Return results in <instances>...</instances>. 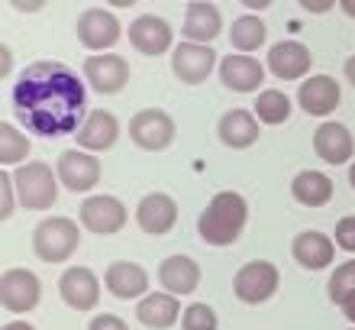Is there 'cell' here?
<instances>
[{
	"label": "cell",
	"mask_w": 355,
	"mask_h": 330,
	"mask_svg": "<svg viewBox=\"0 0 355 330\" xmlns=\"http://www.w3.org/2000/svg\"><path fill=\"white\" fill-rule=\"evenodd\" d=\"M181 302L168 292H149L142 302H136V317L149 330H168L181 317Z\"/></svg>",
	"instance_id": "26"
},
{
	"label": "cell",
	"mask_w": 355,
	"mask_h": 330,
	"mask_svg": "<svg viewBox=\"0 0 355 330\" xmlns=\"http://www.w3.org/2000/svg\"><path fill=\"white\" fill-rule=\"evenodd\" d=\"M130 46L139 56H165L175 52V29L165 17L155 13H139L130 23Z\"/></svg>",
	"instance_id": "12"
},
{
	"label": "cell",
	"mask_w": 355,
	"mask_h": 330,
	"mask_svg": "<svg viewBox=\"0 0 355 330\" xmlns=\"http://www.w3.org/2000/svg\"><path fill=\"white\" fill-rule=\"evenodd\" d=\"M42 298V282L29 269H7L0 275V304L10 314H29Z\"/></svg>",
	"instance_id": "13"
},
{
	"label": "cell",
	"mask_w": 355,
	"mask_h": 330,
	"mask_svg": "<svg viewBox=\"0 0 355 330\" xmlns=\"http://www.w3.org/2000/svg\"><path fill=\"white\" fill-rule=\"evenodd\" d=\"M29 149L33 142L23 130H17L10 120L0 123V165H23L29 162Z\"/></svg>",
	"instance_id": "29"
},
{
	"label": "cell",
	"mask_w": 355,
	"mask_h": 330,
	"mask_svg": "<svg viewBox=\"0 0 355 330\" xmlns=\"http://www.w3.org/2000/svg\"><path fill=\"white\" fill-rule=\"evenodd\" d=\"M352 330H355V327H352Z\"/></svg>",
	"instance_id": "45"
},
{
	"label": "cell",
	"mask_w": 355,
	"mask_h": 330,
	"mask_svg": "<svg viewBox=\"0 0 355 330\" xmlns=\"http://www.w3.org/2000/svg\"><path fill=\"white\" fill-rule=\"evenodd\" d=\"M214 68H220V56L214 46H197L184 39L171 52V72L181 85H204L214 75Z\"/></svg>",
	"instance_id": "9"
},
{
	"label": "cell",
	"mask_w": 355,
	"mask_h": 330,
	"mask_svg": "<svg viewBox=\"0 0 355 330\" xmlns=\"http://www.w3.org/2000/svg\"><path fill=\"white\" fill-rule=\"evenodd\" d=\"M249 224V204L239 191H220L197 217V233L207 246H233Z\"/></svg>",
	"instance_id": "2"
},
{
	"label": "cell",
	"mask_w": 355,
	"mask_h": 330,
	"mask_svg": "<svg viewBox=\"0 0 355 330\" xmlns=\"http://www.w3.org/2000/svg\"><path fill=\"white\" fill-rule=\"evenodd\" d=\"M291 195L297 204L304 208H327L336 188H333V179L327 172H317V169H307V172H297L294 181H291Z\"/></svg>",
	"instance_id": "27"
},
{
	"label": "cell",
	"mask_w": 355,
	"mask_h": 330,
	"mask_svg": "<svg viewBox=\"0 0 355 330\" xmlns=\"http://www.w3.org/2000/svg\"><path fill=\"white\" fill-rule=\"evenodd\" d=\"M333 240H336V246L343 249V253H352L355 256V214H349V217L339 220Z\"/></svg>",
	"instance_id": "34"
},
{
	"label": "cell",
	"mask_w": 355,
	"mask_h": 330,
	"mask_svg": "<svg viewBox=\"0 0 355 330\" xmlns=\"http://www.w3.org/2000/svg\"><path fill=\"white\" fill-rule=\"evenodd\" d=\"M300 10H307V13H327V10H333V0H323V3H310V0H304Z\"/></svg>",
	"instance_id": "37"
},
{
	"label": "cell",
	"mask_w": 355,
	"mask_h": 330,
	"mask_svg": "<svg viewBox=\"0 0 355 330\" xmlns=\"http://www.w3.org/2000/svg\"><path fill=\"white\" fill-rule=\"evenodd\" d=\"M10 62H13V56H10V46H0V78H7L10 75Z\"/></svg>",
	"instance_id": "36"
},
{
	"label": "cell",
	"mask_w": 355,
	"mask_h": 330,
	"mask_svg": "<svg viewBox=\"0 0 355 330\" xmlns=\"http://www.w3.org/2000/svg\"><path fill=\"white\" fill-rule=\"evenodd\" d=\"M343 72H346V78H349V85L355 88V56H349L346 62H343Z\"/></svg>",
	"instance_id": "39"
},
{
	"label": "cell",
	"mask_w": 355,
	"mask_h": 330,
	"mask_svg": "<svg viewBox=\"0 0 355 330\" xmlns=\"http://www.w3.org/2000/svg\"><path fill=\"white\" fill-rule=\"evenodd\" d=\"M281 285V272L278 265L268 263V259H252L245 263L233 279V292L243 304H265L278 295Z\"/></svg>",
	"instance_id": "5"
},
{
	"label": "cell",
	"mask_w": 355,
	"mask_h": 330,
	"mask_svg": "<svg viewBox=\"0 0 355 330\" xmlns=\"http://www.w3.org/2000/svg\"><path fill=\"white\" fill-rule=\"evenodd\" d=\"M259 126H262V123H259L255 110L236 107V110H226L223 117H220L216 133H220V142L230 146V149H249V146L259 140Z\"/></svg>",
	"instance_id": "25"
},
{
	"label": "cell",
	"mask_w": 355,
	"mask_h": 330,
	"mask_svg": "<svg viewBox=\"0 0 355 330\" xmlns=\"http://www.w3.org/2000/svg\"><path fill=\"white\" fill-rule=\"evenodd\" d=\"M87 330H130V324L123 321L120 314H94Z\"/></svg>",
	"instance_id": "35"
},
{
	"label": "cell",
	"mask_w": 355,
	"mask_h": 330,
	"mask_svg": "<svg viewBox=\"0 0 355 330\" xmlns=\"http://www.w3.org/2000/svg\"><path fill=\"white\" fill-rule=\"evenodd\" d=\"M159 282L162 288L175 298H184V295H194L197 285H200V265L197 259L191 256L178 253V256H168V259H162L159 265Z\"/></svg>",
	"instance_id": "24"
},
{
	"label": "cell",
	"mask_w": 355,
	"mask_h": 330,
	"mask_svg": "<svg viewBox=\"0 0 355 330\" xmlns=\"http://www.w3.org/2000/svg\"><path fill=\"white\" fill-rule=\"evenodd\" d=\"M130 140L146 152H165L175 142V120L159 107H142L130 120Z\"/></svg>",
	"instance_id": "10"
},
{
	"label": "cell",
	"mask_w": 355,
	"mask_h": 330,
	"mask_svg": "<svg viewBox=\"0 0 355 330\" xmlns=\"http://www.w3.org/2000/svg\"><path fill=\"white\" fill-rule=\"evenodd\" d=\"M81 75H85V85L97 94H120L130 85V62L116 52L87 56L81 62Z\"/></svg>",
	"instance_id": "7"
},
{
	"label": "cell",
	"mask_w": 355,
	"mask_h": 330,
	"mask_svg": "<svg viewBox=\"0 0 355 330\" xmlns=\"http://www.w3.org/2000/svg\"><path fill=\"white\" fill-rule=\"evenodd\" d=\"M297 104L310 117H329L343 104V88L333 75H310L297 88Z\"/></svg>",
	"instance_id": "18"
},
{
	"label": "cell",
	"mask_w": 355,
	"mask_h": 330,
	"mask_svg": "<svg viewBox=\"0 0 355 330\" xmlns=\"http://www.w3.org/2000/svg\"><path fill=\"white\" fill-rule=\"evenodd\" d=\"M55 175L68 191L87 195V191H94L97 181H101V159L85 149H65L55 162Z\"/></svg>",
	"instance_id": "11"
},
{
	"label": "cell",
	"mask_w": 355,
	"mask_h": 330,
	"mask_svg": "<svg viewBox=\"0 0 355 330\" xmlns=\"http://www.w3.org/2000/svg\"><path fill=\"white\" fill-rule=\"evenodd\" d=\"M223 33V13L216 3L194 0L184 7V39L197 46H210L216 36Z\"/></svg>",
	"instance_id": "23"
},
{
	"label": "cell",
	"mask_w": 355,
	"mask_h": 330,
	"mask_svg": "<svg viewBox=\"0 0 355 330\" xmlns=\"http://www.w3.org/2000/svg\"><path fill=\"white\" fill-rule=\"evenodd\" d=\"M255 117L265 126H281L291 120V97L284 91H259L255 97Z\"/></svg>",
	"instance_id": "30"
},
{
	"label": "cell",
	"mask_w": 355,
	"mask_h": 330,
	"mask_svg": "<svg viewBox=\"0 0 355 330\" xmlns=\"http://www.w3.org/2000/svg\"><path fill=\"white\" fill-rule=\"evenodd\" d=\"M17 208V185H13V172H0V220L13 217Z\"/></svg>",
	"instance_id": "33"
},
{
	"label": "cell",
	"mask_w": 355,
	"mask_h": 330,
	"mask_svg": "<svg viewBox=\"0 0 355 330\" xmlns=\"http://www.w3.org/2000/svg\"><path fill=\"white\" fill-rule=\"evenodd\" d=\"M58 295L71 311H94L101 304V279L87 265H68L58 279Z\"/></svg>",
	"instance_id": "14"
},
{
	"label": "cell",
	"mask_w": 355,
	"mask_h": 330,
	"mask_svg": "<svg viewBox=\"0 0 355 330\" xmlns=\"http://www.w3.org/2000/svg\"><path fill=\"white\" fill-rule=\"evenodd\" d=\"M136 224L142 233L149 236H165L175 230L178 224V204L165 191H152L136 204Z\"/></svg>",
	"instance_id": "21"
},
{
	"label": "cell",
	"mask_w": 355,
	"mask_h": 330,
	"mask_svg": "<svg viewBox=\"0 0 355 330\" xmlns=\"http://www.w3.org/2000/svg\"><path fill=\"white\" fill-rule=\"evenodd\" d=\"M220 81H223L226 91H236V94H249V91H259L265 81V65L255 56H239V52H230V56L220 58Z\"/></svg>",
	"instance_id": "20"
},
{
	"label": "cell",
	"mask_w": 355,
	"mask_h": 330,
	"mask_svg": "<svg viewBox=\"0 0 355 330\" xmlns=\"http://www.w3.org/2000/svg\"><path fill=\"white\" fill-rule=\"evenodd\" d=\"M13 7L17 10H42L46 3H23V0H13Z\"/></svg>",
	"instance_id": "41"
},
{
	"label": "cell",
	"mask_w": 355,
	"mask_h": 330,
	"mask_svg": "<svg viewBox=\"0 0 355 330\" xmlns=\"http://www.w3.org/2000/svg\"><path fill=\"white\" fill-rule=\"evenodd\" d=\"M13 185H17V201L26 211H49L58 201V175L55 169L42 159L23 162L13 169Z\"/></svg>",
	"instance_id": "3"
},
{
	"label": "cell",
	"mask_w": 355,
	"mask_h": 330,
	"mask_svg": "<svg viewBox=\"0 0 355 330\" xmlns=\"http://www.w3.org/2000/svg\"><path fill=\"white\" fill-rule=\"evenodd\" d=\"M265 65L275 78L281 81H307V72L313 65V56H310V49L297 39H281L275 46L268 49V58H265Z\"/></svg>",
	"instance_id": "15"
},
{
	"label": "cell",
	"mask_w": 355,
	"mask_h": 330,
	"mask_svg": "<svg viewBox=\"0 0 355 330\" xmlns=\"http://www.w3.org/2000/svg\"><path fill=\"white\" fill-rule=\"evenodd\" d=\"M103 288L120 298V302H142L149 295V272L142 269L139 263H130V259H116V263L107 265L103 272Z\"/></svg>",
	"instance_id": "17"
},
{
	"label": "cell",
	"mask_w": 355,
	"mask_h": 330,
	"mask_svg": "<svg viewBox=\"0 0 355 330\" xmlns=\"http://www.w3.org/2000/svg\"><path fill=\"white\" fill-rule=\"evenodd\" d=\"M0 330H36L33 324H26V321H10V324H3Z\"/></svg>",
	"instance_id": "40"
},
{
	"label": "cell",
	"mask_w": 355,
	"mask_h": 330,
	"mask_svg": "<svg viewBox=\"0 0 355 330\" xmlns=\"http://www.w3.org/2000/svg\"><path fill=\"white\" fill-rule=\"evenodd\" d=\"M352 292H355V259H346V263H339L336 269H333V275H329L327 295L333 304H343Z\"/></svg>",
	"instance_id": "31"
},
{
	"label": "cell",
	"mask_w": 355,
	"mask_h": 330,
	"mask_svg": "<svg viewBox=\"0 0 355 330\" xmlns=\"http://www.w3.org/2000/svg\"><path fill=\"white\" fill-rule=\"evenodd\" d=\"M78 42L85 49H91L94 56H103L110 52L116 42L123 39V26L116 13H110L107 7H87L81 17H78Z\"/></svg>",
	"instance_id": "6"
},
{
	"label": "cell",
	"mask_w": 355,
	"mask_h": 330,
	"mask_svg": "<svg viewBox=\"0 0 355 330\" xmlns=\"http://www.w3.org/2000/svg\"><path fill=\"white\" fill-rule=\"evenodd\" d=\"M116 140H120V120H116V113L113 110H91L87 113V120L85 126L78 130L75 142H78V149H85V152H110L113 146H116Z\"/></svg>",
	"instance_id": "22"
},
{
	"label": "cell",
	"mask_w": 355,
	"mask_h": 330,
	"mask_svg": "<svg viewBox=\"0 0 355 330\" xmlns=\"http://www.w3.org/2000/svg\"><path fill=\"white\" fill-rule=\"evenodd\" d=\"M349 185H352V191H355V162L349 165Z\"/></svg>",
	"instance_id": "44"
},
{
	"label": "cell",
	"mask_w": 355,
	"mask_h": 330,
	"mask_svg": "<svg viewBox=\"0 0 355 330\" xmlns=\"http://www.w3.org/2000/svg\"><path fill=\"white\" fill-rule=\"evenodd\" d=\"M336 240L327 236L323 230H300L294 240H291V256L294 263L304 265L307 272H320V269H329L333 259H336Z\"/></svg>",
	"instance_id": "16"
},
{
	"label": "cell",
	"mask_w": 355,
	"mask_h": 330,
	"mask_svg": "<svg viewBox=\"0 0 355 330\" xmlns=\"http://www.w3.org/2000/svg\"><path fill=\"white\" fill-rule=\"evenodd\" d=\"M78 246H81V226L71 217L39 220V226L33 230V253L49 265L68 263L78 253Z\"/></svg>",
	"instance_id": "4"
},
{
	"label": "cell",
	"mask_w": 355,
	"mask_h": 330,
	"mask_svg": "<svg viewBox=\"0 0 355 330\" xmlns=\"http://www.w3.org/2000/svg\"><path fill=\"white\" fill-rule=\"evenodd\" d=\"M313 152L327 165H346L355 156V136L346 123L339 120H323L313 133Z\"/></svg>",
	"instance_id": "19"
},
{
	"label": "cell",
	"mask_w": 355,
	"mask_h": 330,
	"mask_svg": "<svg viewBox=\"0 0 355 330\" xmlns=\"http://www.w3.org/2000/svg\"><path fill=\"white\" fill-rule=\"evenodd\" d=\"M216 327H220V317L204 302L187 304L184 314H181V330H216Z\"/></svg>",
	"instance_id": "32"
},
{
	"label": "cell",
	"mask_w": 355,
	"mask_h": 330,
	"mask_svg": "<svg viewBox=\"0 0 355 330\" xmlns=\"http://www.w3.org/2000/svg\"><path fill=\"white\" fill-rule=\"evenodd\" d=\"M10 104L26 133L42 140H62L85 126L87 120V85L75 68L39 58L19 72L10 91Z\"/></svg>",
	"instance_id": "1"
},
{
	"label": "cell",
	"mask_w": 355,
	"mask_h": 330,
	"mask_svg": "<svg viewBox=\"0 0 355 330\" xmlns=\"http://www.w3.org/2000/svg\"><path fill=\"white\" fill-rule=\"evenodd\" d=\"M78 217H81V226L91 230L97 236H110V233H120L126 220H130V211L123 204L120 198H113V195H87L81 201V211H78Z\"/></svg>",
	"instance_id": "8"
},
{
	"label": "cell",
	"mask_w": 355,
	"mask_h": 330,
	"mask_svg": "<svg viewBox=\"0 0 355 330\" xmlns=\"http://www.w3.org/2000/svg\"><path fill=\"white\" fill-rule=\"evenodd\" d=\"M245 7H249V10H265V7H268V0H249Z\"/></svg>",
	"instance_id": "43"
},
{
	"label": "cell",
	"mask_w": 355,
	"mask_h": 330,
	"mask_svg": "<svg viewBox=\"0 0 355 330\" xmlns=\"http://www.w3.org/2000/svg\"><path fill=\"white\" fill-rule=\"evenodd\" d=\"M339 7H343V10H346V13H349V17L355 19V0H343V3H339Z\"/></svg>",
	"instance_id": "42"
},
{
	"label": "cell",
	"mask_w": 355,
	"mask_h": 330,
	"mask_svg": "<svg viewBox=\"0 0 355 330\" xmlns=\"http://www.w3.org/2000/svg\"><path fill=\"white\" fill-rule=\"evenodd\" d=\"M265 36H268V29H265V23L259 17H252V13L233 19V26H230V42H233V49L239 56L259 52V49L265 46Z\"/></svg>",
	"instance_id": "28"
},
{
	"label": "cell",
	"mask_w": 355,
	"mask_h": 330,
	"mask_svg": "<svg viewBox=\"0 0 355 330\" xmlns=\"http://www.w3.org/2000/svg\"><path fill=\"white\" fill-rule=\"evenodd\" d=\"M339 308H343V314H346V321H349V324H355V292L349 295V298H346L343 304H339Z\"/></svg>",
	"instance_id": "38"
}]
</instances>
